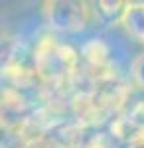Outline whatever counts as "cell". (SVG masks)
I'll list each match as a JSON object with an SVG mask.
<instances>
[{"label":"cell","instance_id":"obj_1","mask_svg":"<svg viewBox=\"0 0 144 148\" xmlns=\"http://www.w3.org/2000/svg\"><path fill=\"white\" fill-rule=\"evenodd\" d=\"M45 20L57 32L77 34L89 20V8L83 2H47Z\"/></svg>","mask_w":144,"mask_h":148},{"label":"cell","instance_id":"obj_4","mask_svg":"<svg viewBox=\"0 0 144 148\" xmlns=\"http://www.w3.org/2000/svg\"><path fill=\"white\" fill-rule=\"evenodd\" d=\"M97 6H99L97 12H99V16L105 20V22H111L112 18L121 20L122 8H124V4H122V2H99Z\"/></svg>","mask_w":144,"mask_h":148},{"label":"cell","instance_id":"obj_2","mask_svg":"<svg viewBox=\"0 0 144 148\" xmlns=\"http://www.w3.org/2000/svg\"><path fill=\"white\" fill-rule=\"evenodd\" d=\"M119 22L122 24V28L126 30L128 36H132L134 40L144 44V2L124 4Z\"/></svg>","mask_w":144,"mask_h":148},{"label":"cell","instance_id":"obj_3","mask_svg":"<svg viewBox=\"0 0 144 148\" xmlns=\"http://www.w3.org/2000/svg\"><path fill=\"white\" fill-rule=\"evenodd\" d=\"M83 56L87 57L89 61H93V63H103V59H105V56H107V46H105L101 40L93 38L91 42L85 44Z\"/></svg>","mask_w":144,"mask_h":148},{"label":"cell","instance_id":"obj_5","mask_svg":"<svg viewBox=\"0 0 144 148\" xmlns=\"http://www.w3.org/2000/svg\"><path fill=\"white\" fill-rule=\"evenodd\" d=\"M130 73H132V81L136 83V87L144 89V53L134 57Z\"/></svg>","mask_w":144,"mask_h":148}]
</instances>
